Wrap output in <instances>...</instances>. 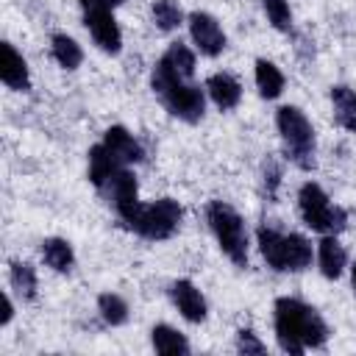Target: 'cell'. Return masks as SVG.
<instances>
[{"label": "cell", "instance_id": "1", "mask_svg": "<svg viewBox=\"0 0 356 356\" xmlns=\"http://www.w3.org/2000/svg\"><path fill=\"white\" fill-rule=\"evenodd\" d=\"M273 331L281 353L303 356L306 350H320L331 339V325L306 300L281 295L273 303Z\"/></svg>", "mask_w": 356, "mask_h": 356}, {"label": "cell", "instance_id": "2", "mask_svg": "<svg viewBox=\"0 0 356 356\" xmlns=\"http://www.w3.org/2000/svg\"><path fill=\"white\" fill-rule=\"evenodd\" d=\"M150 92L159 97V103L167 108L170 117L186 125H197L206 117V103H209L206 86L178 78L161 61H156L150 70Z\"/></svg>", "mask_w": 356, "mask_h": 356}, {"label": "cell", "instance_id": "3", "mask_svg": "<svg viewBox=\"0 0 356 356\" xmlns=\"http://www.w3.org/2000/svg\"><path fill=\"white\" fill-rule=\"evenodd\" d=\"M256 248L273 273H306L314 264V245L298 231L284 234L273 225H259Z\"/></svg>", "mask_w": 356, "mask_h": 356}, {"label": "cell", "instance_id": "4", "mask_svg": "<svg viewBox=\"0 0 356 356\" xmlns=\"http://www.w3.org/2000/svg\"><path fill=\"white\" fill-rule=\"evenodd\" d=\"M275 131L284 147V159L300 172L317 170V134L303 108L284 103L275 108Z\"/></svg>", "mask_w": 356, "mask_h": 356}, {"label": "cell", "instance_id": "5", "mask_svg": "<svg viewBox=\"0 0 356 356\" xmlns=\"http://www.w3.org/2000/svg\"><path fill=\"white\" fill-rule=\"evenodd\" d=\"M206 222L217 239V248L234 267H248L250 261V231L245 217L228 200L206 203Z\"/></svg>", "mask_w": 356, "mask_h": 356}, {"label": "cell", "instance_id": "6", "mask_svg": "<svg viewBox=\"0 0 356 356\" xmlns=\"http://www.w3.org/2000/svg\"><path fill=\"white\" fill-rule=\"evenodd\" d=\"M298 214L303 225L314 234L339 236L348 228V211L328 197V192L317 181H303L298 186Z\"/></svg>", "mask_w": 356, "mask_h": 356}, {"label": "cell", "instance_id": "7", "mask_svg": "<svg viewBox=\"0 0 356 356\" xmlns=\"http://www.w3.org/2000/svg\"><path fill=\"white\" fill-rule=\"evenodd\" d=\"M181 222H184V206L175 197H156L150 203L142 200L128 228L147 242H167L181 231Z\"/></svg>", "mask_w": 356, "mask_h": 356}, {"label": "cell", "instance_id": "8", "mask_svg": "<svg viewBox=\"0 0 356 356\" xmlns=\"http://www.w3.org/2000/svg\"><path fill=\"white\" fill-rule=\"evenodd\" d=\"M106 203L114 209V214L125 222V228L131 225V220L136 217L142 200H139V181H136V172L131 167H120L100 189H97Z\"/></svg>", "mask_w": 356, "mask_h": 356}, {"label": "cell", "instance_id": "9", "mask_svg": "<svg viewBox=\"0 0 356 356\" xmlns=\"http://www.w3.org/2000/svg\"><path fill=\"white\" fill-rule=\"evenodd\" d=\"M186 31H189L192 47L203 58H217L228 47V33H225L222 22L214 14L203 11V8H195V11L186 14Z\"/></svg>", "mask_w": 356, "mask_h": 356}, {"label": "cell", "instance_id": "10", "mask_svg": "<svg viewBox=\"0 0 356 356\" xmlns=\"http://www.w3.org/2000/svg\"><path fill=\"white\" fill-rule=\"evenodd\" d=\"M83 25L97 50L117 56L122 50V28L114 17V8H83Z\"/></svg>", "mask_w": 356, "mask_h": 356}, {"label": "cell", "instance_id": "11", "mask_svg": "<svg viewBox=\"0 0 356 356\" xmlns=\"http://www.w3.org/2000/svg\"><path fill=\"white\" fill-rule=\"evenodd\" d=\"M170 300H172V306L178 309V314H181L186 323H192V325L206 323V317H209V300H206V295L197 289L195 281H189V278H175V281L170 284Z\"/></svg>", "mask_w": 356, "mask_h": 356}, {"label": "cell", "instance_id": "12", "mask_svg": "<svg viewBox=\"0 0 356 356\" xmlns=\"http://www.w3.org/2000/svg\"><path fill=\"white\" fill-rule=\"evenodd\" d=\"M314 261H317V270L325 281H339L345 273H348V250L345 245L339 242V236L334 234H323L314 245Z\"/></svg>", "mask_w": 356, "mask_h": 356}, {"label": "cell", "instance_id": "13", "mask_svg": "<svg viewBox=\"0 0 356 356\" xmlns=\"http://www.w3.org/2000/svg\"><path fill=\"white\" fill-rule=\"evenodd\" d=\"M0 81L11 92H31V86H33L31 67H28L25 56L11 42L0 44Z\"/></svg>", "mask_w": 356, "mask_h": 356}, {"label": "cell", "instance_id": "14", "mask_svg": "<svg viewBox=\"0 0 356 356\" xmlns=\"http://www.w3.org/2000/svg\"><path fill=\"white\" fill-rule=\"evenodd\" d=\"M100 142L108 147V153H111L122 167H134V164H139V161L145 159L142 142H139L125 125H108V128L103 131V139H100Z\"/></svg>", "mask_w": 356, "mask_h": 356}, {"label": "cell", "instance_id": "15", "mask_svg": "<svg viewBox=\"0 0 356 356\" xmlns=\"http://www.w3.org/2000/svg\"><path fill=\"white\" fill-rule=\"evenodd\" d=\"M206 95L209 100L220 108V111H234L239 103H242V83L234 72H225V70H217L206 78Z\"/></svg>", "mask_w": 356, "mask_h": 356}, {"label": "cell", "instance_id": "16", "mask_svg": "<svg viewBox=\"0 0 356 356\" xmlns=\"http://www.w3.org/2000/svg\"><path fill=\"white\" fill-rule=\"evenodd\" d=\"M39 256L42 264L58 275H70L75 270V248L64 236H44L39 242Z\"/></svg>", "mask_w": 356, "mask_h": 356}, {"label": "cell", "instance_id": "17", "mask_svg": "<svg viewBox=\"0 0 356 356\" xmlns=\"http://www.w3.org/2000/svg\"><path fill=\"white\" fill-rule=\"evenodd\" d=\"M253 83L259 89V97L261 100H278L284 95V86H286V75L281 72V67L264 56H259L253 61Z\"/></svg>", "mask_w": 356, "mask_h": 356}, {"label": "cell", "instance_id": "18", "mask_svg": "<svg viewBox=\"0 0 356 356\" xmlns=\"http://www.w3.org/2000/svg\"><path fill=\"white\" fill-rule=\"evenodd\" d=\"M159 61H161L170 72H175L178 78H184V81H195V72H197V50L189 47L186 42H181V39L170 42L167 50L159 56Z\"/></svg>", "mask_w": 356, "mask_h": 356}, {"label": "cell", "instance_id": "19", "mask_svg": "<svg viewBox=\"0 0 356 356\" xmlns=\"http://www.w3.org/2000/svg\"><path fill=\"white\" fill-rule=\"evenodd\" d=\"M8 286L14 289V295L22 303H33L39 298V275H36V267L31 261L11 259L8 261Z\"/></svg>", "mask_w": 356, "mask_h": 356}, {"label": "cell", "instance_id": "20", "mask_svg": "<svg viewBox=\"0 0 356 356\" xmlns=\"http://www.w3.org/2000/svg\"><path fill=\"white\" fill-rule=\"evenodd\" d=\"M331 100V111H334V122L348 131L356 134V89L348 83H334L328 92Z\"/></svg>", "mask_w": 356, "mask_h": 356}, {"label": "cell", "instance_id": "21", "mask_svg": "<svg viewBox=\"0 0 356 356\" xmlns=\"http://www.w3.org/2000/svg\"><path fill=\"white\" fill-rule=\"evenodd\" d=\"M122 164L108 153V147L103 142H95L89 150H86V178L95 189H100Z\"/></svg>", "mask_w": 356, "mask_h": 356}, {"label": "cell", "instance_id": "22", "mask_svg": "<svg viewBox=\"0 0 356 356\" xmlns=\"http://www.w3.org/2000/svg\"><path fill=\"white\" fill-rule=\"evenodd\" d=\"M150 348L156 353H164V356H186V353H192V345H189L186 334L178 331L170 323H156L150 328Z\"/></svg>", "mask_w": 356, "mask_h": 356}, {"label": "cell", "instance_id": "23", "mask_svg": "<svg viewBox=\"0 0 356 356\" xmlns=\"http://www.w3.org/2000/svg\"><path fill=\"white\" fill-rule=\"evenodd\" d=\"M50 56H53V61L64 72H75L83 64V47L78 44L75 36H70L64 31H58V33L50 36Z\"/></svg>", "mask_w": 356, "mask_h": 356}, {"label": "cell", "instance_id": "24", "mask_svg": "<svg viewBox=\"0 0 356 356\" xmlns=\"http://www.w3.org/2000/svg\"><path fill=\"white\" fill-rule=\"evenodd\" d=\"M150 22L161 33H175L181 25H186V11L178 0H153L150 3Z\"/></svg>", "mask_w": 356, "mask_h": 356}, {"label": "cell", "instance_id": "25", "mask_svg": "<svg viewBox=\"0 0 356 356\" xmlns=\"http://www.w3.org/2000/svg\"><path fill=\"white\" fill-rule=\"evenodd\" d=\"M97 314L108 328H120L131 317V306L120 292H100L97 295Z\"/></svg>", "mask_w": 356, "mask_h": 356}, {"label": "cell", "instance_id": "26", "mask_svg": "<svg viewBox=\"0 0 356 356\" xmlns=\"http://www.w3.org/2000/svg\"><path fill=\"white\" fill-rule=\"evenodd\" d=\"M261 11H264L270 28H275L278 33H292L295 31L289 0H261Z\"/></svg>", "mask_w": 356, "mask_h": 356}, {"label": "cell", "instance_id": "27", "mask_svg": "<svg viewBox=\"0 0 356 356\" xmlns=\"http://www.w3.org/2000/svg\"><path fill=\"white\" fill-rule=\"evenodd\" d=\"M281 184H284V164H281L275 156H267V159L261 161V189H264V195H267L270 200H275Z\"/></svg>", "mask_w": 356, "mask_h": 356}, {"label": "cell", "instance_id": "28", "mask_svg": "<svg viewBox=\"0 0 356 356\" xmlns=\"http://www.w3.org/2000/svg\"><path fill=\"white\" fill-rule=\"evenodd\" d=\"M234 350L242 353V356H250V353H267V345L261 342V337L253 331V328H239L234 334Z\"/></svg>", "mask_w": 356, "mask_h": 356}, {"label": "cell", "instance_id": "29", "mask_svg": "<svg viewBox=\"0 0 356 356\" xmlns=\"http://www.w3.org/2000/svg\"><path fill=\"white\" fill-rule=\"evenodd\" d=\"M295 53L300 61H314V39H309L306 33H295Z\"/></svg>", "mask_w": 356, "mask_h": 356}, {"label": "cell", "instance_id": "30", "mask_svg": "<svg viewBox=\"0 0 356 356\" xmlns=\"http://www.w3.org/2000/svg\"><path fill=\"white\" fill-rule=\"evenodd\" d=\"M14 314H17L14 298H11V292H3V317H0V328H8L11 320H14Z\"/></svg>", "mask_w": 356, "mask_h": 356}, {"label": "cell", "instance_id": "31", "mask_svg": "<svg viewBox=\"0 0 356 356\" xmlns=\"http://www.w3.org/2000/svg\"><path fill=\"white\" fill-rule=\"evenodd\" d=\"M81 3V11L83 8H117L122 6V0H78Z\"/></svg>", "mask_w": 356, "mask_h": 356}, {"label": "cell", "instance_id": "32", "mask_svg": "<svg viewBox=\"0 0 356 356\" xmlns=\"http://www.w3.org/2000/svg\"><path fill=\"white\" fill-rule=\"evenodd\" d=\"M348 273H350V289H353V295H356V261L348 264Z\"/></svg>", "mask_w": 356, "mask_h": 356}]
</instances>
